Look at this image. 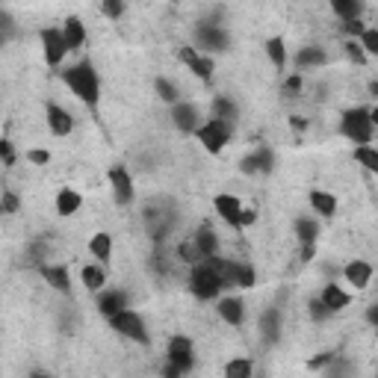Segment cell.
<instances>
[{
  "label": "cell",
  "mask_w": 378,
  "mask_h": 378,
  "mask_svg": "<svg viewBox=\"0 0 378 378\" xmlns=\"http://www.w3.org/2000/svg\"><path fill=\"white\" fill-rule=\"evenodd\" d=\"M62 83L72 89V95L77 97V101L86 104V107H95L97 97H101V77H97L95 65L89 60L68 65L62 72Z\"/></svg>",
  "instance_id": "obj_1"
},
{
  "label": "cell",
  "mask_w": 378,
  "mask_h": 378,
  "mask_svg": "<svg viewBox=\"0 0 378 378\" xmlns=\"http://www.w3.org/2000/svg\"><path fill=\"white\" fill-rule=\"evenodd\" d=\"M222 290H225V281H222V275L213 269V263L207 257L201 263L192 266L189 272V292L198 302H216L222 296Z\"/></svg>",
  "instance_id": "obj_2"
},
{
  "label": "cell",
  "mask_w": 378,
  "mask_h": 378,
  "mask_svg": "<svg viewBox=\"0 0 378 378\" xmlns=\"http://www.w3.org/2000/svg\"><path fill=\"white\" fill-rule=\"evenodd\" d=\"M340 133L352 145H370L372 142V133H375V124H372L370 109H363V107L346 109L343 119H340Z\"/></svg>",
  "instance_id": "obj_3"
},
{
  "label": "cell",
  "mask_w": 378,
  "mask_h": 378,
  "mask_svg": "<svg viewBox=\"0 0 378 378\" xmlns=\"http://www.w3.org/2000/svg\"><path fill=\"white\" fill-rule=\"evenodd\" d=\"M231 136H234V124L222 121L216 116H210L201 128L195 130V139H198L201 148L210 151V154H222V151H225V145L231 142Z\"/></svg>",
  "instance_id": "obj_4"
},
{
  "label": "cell",
  "mask_w": 378,
  "mask_h": 378,
  "mask_svg": "<svg viewBox=\"0 0 378 378\" xmlns=\"http://www.w3.org/2000/svg\"><path fill=\"white\" fill-rule=\"evenodd\" d=\"M109 325H113V331H119V337H128V340H133V343H142V346H148V343H151L145 319L139 316L136 311H130V307H124L121 313L109 316Z\"/></svg>",
  "instance_id": "obj_5"
},
{
  "label": "cell",
  "mask_w": 378,
  "mask_h": 378,
  "mask_svg": "<svg viewBox=\"0 0 378 378\" xmlns=\"http://www.w3.org/2000/svg\"><path fill=\"white\" fill-rule=\"evenodd\" d=\"M195 41H198V50H204V53H222V50H228L231 36L222 24L201 21L198 30H195Z\"/></svg>",
  "instance_id": "obj_6"
},
{
  "label": "cell",
  "mask_w": 378,
  "mask_h": 378,
  "mask_svg": "<svg viewBox=\"0 0 378 378\" xmlns=\"http://www.w3.org/2000/svg\"><path fill=\"white\" fill-rule=\"evenodd\" d=\"M177 60L184 62L189 72L198 77L201 83H213V72H216V62H213V57L210 53H204V50H198V48H189V45H184L177 50Z\"/></svg>",
  "instance_id": "obj_7"
},
{
  "label": "cell",
  "mask_w": 378,
  "mask_h": 378,
  "mask_svg": "<svg viewBox=\"0 0 378 378\" xmlns=\"http://www.w3.org/2000/svg\"><path fill=\"white\" fill-rule=\"evenodd\" d=\"M41 53H45V62L53 65V68L65 62V57L72 53V48H68L62 30H57V27H48V30H41Z\"/></svg>",
  "instance_id": "obj_8"
},
{
  "label": "cell",
  "mask_w": 378,
  "mask_h": 378,
  "mask_svg": "<svg viewBox=\"0 0 378 378\" xmlns=\"http://www.w3.org/2000/svg\"><path fill=\"white\" fill-rule=\"evenodd\" d=\"M166 360H169L180 375L189 372L192 363H195V343H192L189 337H184V334H177V337L169 340V352H166Z\"/></svg>",
  "instance_id": "obj_9"
},
{
  "label": "cell",
  "mask_w": 378,
  "mask_h": 378,
  "mask_svg": "<svg viewBox=\"0 0 378 378\" xmlns=\"http://www.w3.org/2000/svg\"><path fill=\"white\" fill-rule=\"evenodd\" d=\"M213 210H216V216L225 222V225L236 228L240 231L243 228V201L236 198V195H228V192H219L216 198H213Z\"/></svg>",
  "instance_id": "obj_10"
},
{
  "label": "cell",
  "mask_w": 378,
  "mask_h": 378,
  "mask_svg": "<svg viewBox=\"0 0 378 378\" xmlns=\"http://www.w3.org/2000/svg\"><path fill=\"white\" fill-rule=\"evenodd\" d=\"M107 177H109V187H113V198H116V204H130L133 201V195H136V189H133V177H130V172L124 169V166H109V172H107Z\"/></svg>",
  "instance_id": "obj_11"
},
{
  "label": "cell",
  "mask_w": 378,
  "mask_h": 378,
  "mask_svg": "<svg viewBox=\"0 0 378 378\" xmlns=\"http://www.w3.org/2000/svg\"><path fill=\"white\" fill-rule=\"evenodd\" d=\"M275 169V154L269 145H260L248 154V157H243L240 163V172L243 175H269Z\"/></svg>",
  "instance_id": "obj_12"
},
{
  "label": "cell",
  "mask_w": 378,
  "mask_h": 378,
  "mask_svg": "<svg viewBox=\"0 0 378 378\" xmlns=\"http://www.w3.org/2000/svg\"><path fill=\"white\" fill-rule=\"evenodd\" d=\"M198 119H201V116H198V107H195V104H189V101L172 104V124H175L180 133H192V136H195V130L201 128Z\"/></svg>",
  "instance_id": "obj_13"
},
{
  "label": "cell",
  "mask_w": 378,
  "mask_h": 378,
  "mask_svg": "<svg viewBox=\"0 0 378 378\" xmlns=\"http://www.w3.org/2000/svg\"><path fill=\"white\" fill-rule=\"evenodd\" d=\"M39 275L57 292H72V272L62 263H39Z\"/></svg>",
  "instance_id": "obj_14"
},
{
  "label": "cell",
  "mask_w": 378,
  "mask_h": 378,
  "mask_svg": "<svg viewBox=\"0 0 378 378\" xmlns=\"http://www.w3.org/2000/svg\"><path fill=\"white\" fill-rule=\"evenodd\" d=\"M45 119H48V128L53 136H68L74 130V119L68 109H62L60 104H48L45 107Z\"/></svg>",
  "instance_id": "obj_15"
},
{
  "label": "cell",
  "mask_w": 378,
  "mask_h": 378,
  "mask_svg": "<svg viewBox=\"0 0 378 378\" xmlns=\"http://www.w3.org/2000/svg\"><path fill=\"white\" fill-rule=\"evenodd\" d=\"M216 311H219V316L225 319L228 325H234V328H240L243 322H245V304H243V299H236V296L216 299Z\"/></svg>",
  "instance_id": "obj_16"
},
{
  "label": "cell",
  "mask_w": 378,
  "mask_h": 378,
  "mask_svg": "<svg viewBox=\"0 0 378 378\" xmlns=\"http://www.w3.org/2000/svg\"><path fill=\"white\" fill-rule=\"evenodd\" d=\"M343 278H346V284H349V287L367 290L370 281H372V266H370L367 260H352V263H346Z\"/></svg>",
  "instance_id": "obj_17"
},
{
  "label": "cell",
  "mask_w": 378,
  "mask_h": 378,
  "mask_svg": "<svg viewBox=\"0 0 378 378\" xmlns=\"http://www.w3.org/2000/svg\"><path fill=\"white\" fill-rule=\"evenodd\" d=\"M124 307H128V292L124 290H101V296H97V311H101L107 319L121 313Z\"/></svg>",
  "instance_id": "obj_18"
},
{
  "label": "cell",
  "mask_w": 378,
  "mask_h": 378,
  "mask_svg": "<svg viewBox=\"0 0 378 378\" xmlns=\"http://www.w3.org/2000/svg\"><path fill=\"white\" fill-rule=\"evenodd\" d=\"M319 299L331 307V313L346 311L349 302H352V299H349V292H346L340 284H325V287H322V292H319Z\"/></svg>",
  "instance_id": "obj_19"
},
{
  "label": "cell",
  "mask_w": 378,
  "mask_h": 378,
  "mask_svg": "<svg viewBox=\"0 0 378 378\" xmlns=\"http://www.w3.org/2000/svg\"><path fill=\"white\" fill-rule=\"evenodd\" d=\"M307 201H311V207H313V213H319V216H334L337 213V198H334L331 192H325V189H311L307 192Z\"/></svg>",
  "instance_id": "obj_20"
},
{
  "label": "cell",
  "mask_w": 378,
  "mask_h": 378,
  "mask_svg": "<svg viewBox=\"0 0 378 378\" xmlns=\"http://www.w3.org/2000/svg\"><path fill=\"white\" fill-rule=\"evenodd\" d=\"M281 311L278 307H266V311L260 313V334L269 343H275L278 340V334H281Z\"/></svg>",
  "instance_id": "obj_21"
},
{
  "label": "cell",
  "mask_w": 378,
  "mask_h": 378,
  "mask_svg": "<svg viewBox=\"0 0 378 378\" xmlns=\"http://www.w3.org/2000/svg\"><path fill=\"white\" fill-rule=\"evenodd\" d=\"M80 281H83V287H86V290L101 292L104 284H107L104 263H89V266H83V269H80Z\"/></svg>",
  "instance_id": "obj_22"
},
{
  "label": "cell",
  "mask_w": 378,
  "mask_h": 378,
  "mask_svg": "<svg viewBox=\"0 0 378 378\" xmlns=\"http://www.w3.org/2000/svg\"><path fill=\"white\" fill-rule=\"evenodd\" d=\"M80 207H83V195H80L77 189L65 187V189L57 192V213H60V216H74Z\"/></svg>",
  "instance_id": "obj_23"
},
{
  "label": "cell",
  "mask_w": 378,
  "mask_h": 378,
  "mask_svg": "<svg viewBox=\"0 0 378 378\" xmlns=\"http://www.w3.org/2000/svg\"><path fill=\"white\" fill-rule=\"evenodd\" d=\"M62 36L68 41V48L77 50V48H83V41H86V27H83V21L77 15H68L62 24Z\"/></svg>",
  "instance_id": "obj_24"
},
{
  "label": "cell",
  "mask_w": 378,
  "mask_h": 378,
  "mask_svg": "<svg viewBox=\"0 0 378 378\" xmlns=\"http://www.w3.org/2000/svg\"><path fill=\"white\" fill-rule=\"evenodd\" d=\"M328 62V53L325 48H319V45H307L296 53V65L299 68H319V65H325Z\"/></svg>",
  "instance_id": "obj_25"
},
{
  "label": "cell",
  "mask_w": 378,
  "mask_h": 378,
  "mask_svg": "<svg viewBox=\"0 0 378 378\" xmlns=\"http://www.w3.org/2000/svg\"><path fill=\"white\" fill-rule=\"evenodd\" d=\"M89 251H92V257L97 260V263H109V257H113V236L109 234H95L92 240H89Z\"/></svg>",
  "instance_id": "obj_26"
},
{
  "label": "cell",
  "mask_w": 378,
  "mask_h": 378,
  "mask_svg": "<svg viewBox=\"0 0 378 378\" xmlns=\"http://www.w3.org/2000/svg\"><path fill=\"white\" fill-rule=\"evenodd\" d=\"M195 245L201 248V255L204 257H213V255H219V236H216V231L210 228V225H201L198 231H195Z\"/></svg>",
  "instance_id": "obj_27"
},
{
  "label": "cell",
  "mask_w": 378,
  "mask_h": 378,
  "mask_svg": "<svg viewBox=\"0 0 378 378\" xmlns=\"http://www.w3.org/2000/svg\"><path fill=\"white\" fill-rule=\"evenodd\" d=\"M210 116H216V119H222V121L236 124V119H240V109H236V104L231 101V97L216 95V97H213V107H210Z\"/></svg>",
  "instance_id": "obj_28"
},
{
  "label": "cell",
  "mask_w": 378,
  "mask_h": 378,
  "mask_svg": "<svg viewBox=\"0 0 378 378\" xmlns=\"http://www.w3.org/2000/svg\"><path fill=\"white\" fill-rule=\"evenodd\" d=\"M266 57H269V62H272L275 68H287L290 53H287V45H284L281 36H272L269 41H266Z\"/></svg>",
  "instance_id": "obj_29"
},
{
  "label": "cell",
  "mask_w": 378,
  "mask_h": 378,
  "mask_svg": "<svg viewBox=\"0 0 378 378\" xmlns=\"http://www.w3.org/2000/svg\"><path fill=\"white\" fill-rule=\"evenodd\" d=\"M331 9L340 21H355L363 12V0H331Z\"/></svg>",
  "instance_id": "obj_30"
},
{
  "label": "cell",
  "mask_w": 378,
  "mask_h": 378,
  "mask_svg": "<svg viewBox=\"0 0 378 378\" xmlns=\"http://www.w3.org/2000/svg\"><path fill=\"white\" fill-rule=\"evenodd\" d=\"M296 236H299L302 245L316 243V240H319V222H316L313 216H299V219H296Z\"/></svg>",
  "instance_id": "obj_31"
},
{
  "label": "cell",
  "mask_w": 378,
  "mask_h": 378,
  "mask_svg": "<svg viewBox=\"0 0 378 378\" xmlns=\"http://www.w3.org/2000/svg\"><path fill=\"white\" fill-rule=\"evenodd\" d=\"M355 160L367 172L378 175V148H372V145H355Z\"/></svg>",
  "instance_id": "obj_32"
},
{
  "label": "cell",
  "mask_w": 378,
  "mask_h": 378,
  "mask_svg": "<svg viewBox=\"0 0 378 378\" xmlns=\"http://www.w3.org/2000/svg\"><path fill=\"white\" fill-rule=\"evenodd\" d=\"M154 89H157V97H160V101H166V104H177L180 101V89L175 86V80H169V77H157V80H154Z\"/></svg>",
  "instance_id": "obj_33"
},
{
  "label": "cell",
  "mask_w": 378,
  "mask_h": 378,
  "mask_svg": "<svg viewBox=\"0 0 378 378\" xmlns=\"http://www.w3.org/2000/svg\"><path fill=\"white\" fill-rule=\"evenodd\" d=\"M251 372H255V363L245 360V358H236V360H231L225 367L228 378H251Z\"/></svg>",
  "instance_id": "obj_34"
},
{
  "label": "cell",
  "mask_w": 378,
  "mask_h": 378,
  "mask_svg": "<svg viewBox=\"0 0 378 378\" xmlns=\"http://www.w3.org/2000/svg\"><path fill=\"white\" fill-rule=\"evenodd\" d=\"M177 255H180V260H184V263H189V266H195V263H201V260H204L201 248L195 245V240H189V243H180Z\"/></svg>",
  "instance_id": "obj_35"
},
{
  "label": "cell",
  "mask_w": 378,
  "mask_h": 378,
  "mask_svg": "<svg viewBox=\"0 0 378 378\" xmlns=\"http://www.w3.org/2000/svg\"><path fill=\"white\" fill-rule=\"evenodd\" d=\"M307 313H311V319H313V322H325V319H331V316H334V313H331V307H328L325 302H322L319 296L307 302Z\"/></svg>",
  "instance_id": "obj_36"
},
{
  "label": "cell",
  "mask_w": 378,
  "mask_h": 378,
  "mask_svg": "<svg viewBox=\"0 0 378 378\" xmlns=\"http://www.w3.org/2000/svg\"><path fill=\"white\" fill-rule=\"evenodd\" d=\"M343 50H346V57L352 60V62H358V65L367 62V50H363V45H360L358 39H349L346 45H343Z\"/></svg>",
  "instance_id": "obj_37"
},
{
  "label": "cell",
  "mask_w": 378,
  "mask_h": 378,
  "mask_svg": "<svg viewBox=\"0 0 378 378\" xmlns=\"http://www.w3.org/2000/svg\"><path fill=\"white\" fill-rule=\"evenodd\" d=\"M236 287H240V290H251V287H255V269H251L248 263L236 266Z\"/></svg>",
  "instance_id": "obj_38"
},
{
  "label": "cell",
  "mask_w": 378,
  "mask_h": 378,
  "mask_svg": "<svg viewBox=\"0 0 378 378\" xmlns=\"http://www.w3.org/2000/svg\"><path fill=\"white\" fill-rule=\"evenodd\" d=\"M358 41L363 45V50H367V57H378V30L375 27H367V33H363Z\"/></svg>",
  "instance_id": "obj_39"
},
{
  "label": "cell",
  "mask_w": 378,
  "mask_h": 378,
  "mask_svg": "<svg viewBox=\"0 0 378 378\" xmlns=\"http://www.w3.org/2000/svg\"><path fill=\"white\" fill-rule=\"evenodd\" d=\"M101 12L109 21H119L124 15V0H101Z\"/></svg>",
  "instance_id": "obj_40"
},
{
  "label": "cell",
  "mask_w": 378,
  "mask_h": 378,
  "mask_svg": "<svg viewBox=\"0 0 378 378\" xmlns=\"http://www.w3.org/2000/svg\"><path fill=\"white\" fill-rule=\"evenodd\" d=\"M18 195L15 192H12V189H4V195H0V210H4V213L6 216H12V213H15V210H18Z\"/></svg>",
  "instance_id": "obj_41"
},
{
  "label": "cell",
  "mask_w": 378,
  "mask_h": 378,
  "mask_svg": "<svg viewBox=\"0 0 378 378\" xmlns=\"http://www.w3.org/2000/svg\"><path fill=\"white\" fill-rule=\"evenodd\" d=\"M299 92H302V74H290L281 86V95L284 97H299Z\"/></svg>",
  "instance_id": "obj_42"
},
{
  "label": "cell",
  "mask_w": 378,
  "mask_h": 378,
  "mask_svg": "<svg viewBox=\"0 0 378 378\" xmlns=\"http://www.w3.org/2000/svg\"><path fill=\"white\" fill-rule=\"evenodd\" d=\"M0 157H4L6 169H12V166H15V148H12L9 139H0Z\"/></svg>",
  "instance_id": "obj_43"
},
{
  "label": "cell",
  "mask_w": 378,
  "mask_h": 378,
  "mask_svg": "<svg viewBox=\"0 0 378 378\" xmlns=\"http://www.w3.org/2000/svg\"><path fill=\"white\" fill-rule=\"evenodd\" d=\"M27 160H30L33 166H48V163H50V151H45V148H30V151H27Z\"/></svg>",
  "instance_id": "obj_44"
},
{
  "label": "cell",
  "mask_w": 378,
  "mask_h": 378,
  "mask_svg": "<svg viewBox=\"0 0 378 378\" xmlns=\"http://www.w3.org/2000/svg\"><path fill=\"white\" fill-rule=\"evenodd\" d=\"M343 27H346V36H349V39H360L363 33H367V27H363L360 18H355V21H343Z\"/></svg>",
  "instance_id": "obj_45"
},
{
  "label": "cell",
  "mask_w": 378,
  "mask_h": 378,
  "mask_svg": "<svg viewBox=\"0 0 378 378\" xmlns=\"http://www.w3.org/2000/svg\"><path fill=\"white\" fill-rule=\"evenodd\" d=\"M334 358H337V355H331V352H322L316 360H311V363H307V367H311V370H322V367H328V363H331Z\"/></svg>",
  "instance_id": "obj_46"
},
{
  "label": "cell",
  "mask_w": 378,
  "mask_h": 378,
  "mask_svg": "<svg viewBox=\"0 0 378 378\" xmlns=\"http://www.w3.org/2000/svg\"><path fill=\"white\" fill-rule=\"evenodd\" d=\"M0 27H4V41H9V39H12V33H15V24H12V18L6 15V12L0 15Z\"/></svg>",
  "instance_id": "obj_47"
},
{
  "label": "cell",
  "mask_w": 378,
  "mask_h": 378,
  "mask_svg": "<svg viewBox=\"0 0 378 378\" xmlns=\"http://www.w3.org/2000/svg\"><path fill=\"white\" fill-rule=\"evenodd\" d=\"M367 322L372 328H378V302H372L370 307H367Z\"/></svg>",
  "instance_id": "obj_48"
},
{
  "label": "cell",
  "mask_w": 378,
  "mask_h": 378,
  "mask_svg": "<svg viewBox=\"0 0 378 378\" xmlns=\"http://www.w3.org/2000/svg\"><path fill=\"white\" fill-rule=\"evenodd\" d=\"M255 222H257V213H255V210H243V228H248V225H255Z\"/></svg>",
  "instance_id": "obj_49"
},
{
  "label": "cell",
  "mask_w": 378,
  "mask_h": 378,
  "mask_svg": "<svg viewBox=\"0 0 378 378\" xmlns=\"http://www.w3.org/2000/svg\"><path fill=\"white\" fill-rule=\"evenodd\" d=\"M290 124H292L296 130H304V128H307V121H304L302 116H292V119H290Z\"/></svg>",
  "instance_id": "obj_50"
},
{
  "label": "cell",
  "mask_w": 378,
  "mask_h": 378,
  "mask_svg": "<svg viewBox=\"0 0 378 378\" xmlns=\"http://www.w3.org/2000/svg\"><path fill=\"white\" fill-rule=\"evenodd\" d=\"M370 95L375 97V104H378V80H372V83H370Z\"/></svg>",
  "instance_id": "obj_51"
},
{
  "label": "cell",
  "mask_w": 378,
  "mask_h": 378,
  "mask_svg": "<svg viewBox=\"0 0 378 378\" xmlns=\"http://www.w3.org/2000/svg\"><path fill=\"white\" fill-rule=\"evenodd\" d=\"M370 116H372V124H375V130H378V104L370 109Z\"/></svg>",
  "instance_id": "obj_52"
}]
</instances>
